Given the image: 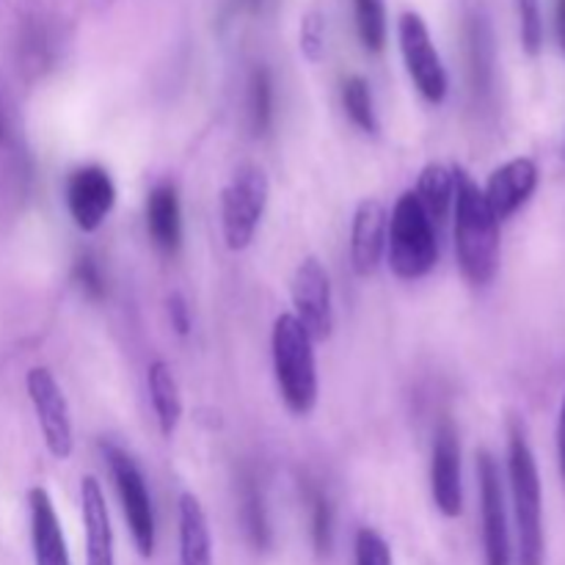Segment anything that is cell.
Segmentation results:
<instances>
[{
	"label": "cell",
	"mask_w": 565,
	"mask_h": 565,
	"mask_svg": "<svg viewBox=\"0 0 565 565\" xmlns=\"http://www.w3.org/2000/svg\"><path fill=\"white\" fill-rule=\"evenodd\" d=\"M147 232L163 254H177L182 246L180 193L171 182H160L147 196Z\"/></svg>",
	"instance_id": "e0dca14e"
},
{
	"label": "cell",
	"mask_w": 565,
	"mask_h": 565,
	"mask_svg": "<svg viewBox=\"0 0 565 565\" xmlns=\"http://www.w3.org/2000/svg\"><path fill=\"white\" fill-rule=\"evenodd\" d=\"M72 274H75V281L81 285V290L86 292L88 298L99 301V298L108 296V281H105L103 268H99V263L94 257L83 254L75 263V270H72Z\"/></svg>",
	"instance_id": "83f0119b"
},
{
	"label": "cell",
	"mask_w": 565,
	"mask_h": 565,
	"mask_svg": "<svg viewBox=\"0 0 565 565\" xmlns=\"http://www.w3.org/2000/svg\"><path fill=\"white\" fill-rule=\"evenodd\" d=\"M557 461H561V475L565 483V401L561 408V423H557Z\"/></svg>",
	"instance_id": "4dcf8cb0"
},
{
	"label": "cell",
	"mask_w": 565,
	"mask_h": 565,
	"mask_svg": "<svg viewBox=\"0 0 565 565\" xmlns=\"http://www.w3.org/2000/svg\"><path fill=\"white\" fill-rule=\"evenodd\" d=\"M166 312H169L171 329L177 331V337L191 334V307H188L182 292H171V296L166 298Z\"/></svg>",
	"instance_id": "f1b7e54d"
},
{
	"label": "cell",
	"mask_w": 565,
	"mask_h": 565,
	"mask_svg": "<svg viewBox=\"0 0 565 565\" xmlns=\"http://www.w3.org/2000/svg\"><path fill=\"white\" fill-rule=\"evenodd\" d=\"M292 315L301 320L307 334L315 342L329 340L334 331V292H331V276L320 257L307 254L298 263L290 281Z\"/></svg>",
	"instance_id": "9c48e42d"
},
{
	"label": "cell",
	"mask_w": 565,
	"mask_h": 565,
	"mask_svg": "<svg viewBox=\"0 0 565 565\" xmlns=\"http://www.w3.org/2000/svg\"><path fill=\"white\" fill-rule=\"evenodd\" d=\"M353 550H356V565H392V550L379 530H359Z\"/></svg>",
	"instance_id": "4316f807"
},
{
	"label": "cell",
	"mask_w": 565,
	"mask_h": 565,
	"mask_svg": "<svg viewBox=\"0 0 565 565\" xmlns=\"http://www.w3.org/2000/svg\"><path fill=\"white\" fill-rule=\"evenodd\" d=\"M114 204L116 182L103 166H77L66 177V210H70L72 224L81 232H86V235H92V232H97L105 224Z\"/></svg>",
	"instance_id": "7c38bea8"
},
{
	"label": "cell",
	"mask_w": 565,
	"mask_h": 565,
	"mask_svg": "<svg viewBox=\"0 0 565 565\" xmlns=\"http://www.w3.org/2000/svg\"><path fill=\"white\" fill-rule=\"evenodd\" d=\"M147 386L149 401H152L154 419H158V430L163 439H171L180 428L182 419V395L180 384L174 379V370L163 359H154L147 367Z\"/></svg>",
	"instance_id": "d6986e66"
},
{
	"label": "cell",
	"mask_w": 565,
	"mask_h": 565,
	"mask_svg": "<svg viewBox=\"0 0 565 565\" xmlns=\"http://www.w3.org/2000/svg\"><path fill=\"white\" fill-rule=\"evenodd\" d=\"M519 28H522V47L527 55H539L544 47V20H541L539 0H516Z\"/></svg>",
	"instance_id": "484cf974"
},
{
	"label": "cell",
	"mask_w": 565,
	"mask_h": 565,
	"mask_svg": "<svg viewBox=\"0 0 565 565\" xmlns=\"http://www.w3.org/2000/svg\"><path fill=\"white\" fill-rule=\"evenodd\" d=\"M81 516L86 533V565H116L114 527L105 491L94 475L81 478Z\"/></svg>",
	"instance_id": "2e32d148"
},
{
	"label": "cell",
	"mask_w": 565,
	"mask_h": 565,
	"mask_svg": "<svg viewBox=\"0 0 565 565\" xmlns=\"http://www.w3.org/2000/svg\"><path fill=\"white\" fill-rule=\"evenodd\" d=\"M535 188H539V166H535V160L513 158L502 163L500 169L491 171L483 196L494 218L502 224V221L513 218L533 199Z\"/></svg>",
	"instance_id": "5bb4252c"
},
{
	"label": "cell",
	"mask_w": 565,
	"mask_h": 565,
	"mask_svg": "<svg viewBox=\"0 0 565 565\" xmlns=\"http://www.w3.org/2000/svg\"><path fill=\"white\" fill-rule=\"evenodd\" d=\"M386 226H390V213L381 199L367 196L356 204L348 243H351V268L359 279H370L384 263Z\"/></svg>",
	"instance_id": "4fadbf2b"
},
{
	"label": "cell",
	"mask_w": 565,
	"mask_h": 565,
	"mask_svg": "<svg viewBox=\"0 0 565 565\" xmlns=\"http://www.w3.org/2000/svg\"><path fill=\"white\" fill-rule=\"evenodd\" d=\"M430 500L445 519L463 513L461 439L452 419H441L430 447Z\"/></svg>",
	"instance_id": "8fae6325"
},
{
	"label": "cell",
	"mask_w": 565,
	"mask_h": 565,
	"mask_svg": "<svg viewBox=\"0 0 565 565\" xmlns=\"http://www.w3.org/2000/svg\"><path fill=\"white\" fill-rule=\"evenodd\" d=\"M478 489L486 565H511V527H508L505 489H502L500 463L489 450L478 452Z\"/></svg>",
	"instance_id": "30bf717a"
},
{
	"label": "cell",
	"mask_w": 565,
	"mask_h": 565,
	"mask_svg": "<svg viewBox=\"0 0 565 565\" xmlns=\"http://www.w3.org/2000/svg\"><path fill=\"white\" fill-rule=\"evenodd\" d=\"M508 480H511L513 516H516L519 565H544V489H541L535 452L519 423L511 425V439H508Z\"/></svg>",
	"instance_id": "3957f363"
},
{
	"label": "cell",
	"mask_w": 565,
	"mask_h": 565,
	"mask_svg": "<svg viewBox=\"0 0 565 565\" xmlns=\"http://www.w3.org/2000/svg\"><path fill=\"white\" fill-rule=\"evenodd\" d=\"M555 28H557V42L565 55V0H555Z\"/></svg>",
	"instance_id": "1f68e13d"
},
{
	"label": "cell",
	"mask_w": 565,
	"mask_h": 565,
	"mask_svg": "<svg viewBox=\"0 0 565 565\" xmlns=\"http://www.w3.org/2000/svg\"><path fill=\"white\" fill-rule=\"evenodd\" d=\"M0 141H3V119H0Z\"/></svg>",
	"instance_id": "d6a6232c"
},
{
	"label": "cell",
	"mask_w": 565,
	"mask_h": 565,
	"mask_svg": "<svg viewBox=\"0 0 565 565\" xmlns=\"http://www.w3.org/2000/svg\"><path fill=\"white\" fill-rule=\"evenodd\" d=\"M412 191L414 196H417L419 207L425 210V215L439 226L452 210V199H456V174H452L450 166L439 163V160H430V163L419 171L417 188H412Z\"/></svg>",
	"instance_id": "ffe728a7"
},
{
	"label": "cell",
	"mask_w": 565,
	"mask_h": 565,
	"mask_svg": "<svg viewBox=\"0 0 565 565\" xmlns=\"http://www.w3.org/2000/svg\"><path fill=\"white\" fill-rule=\"evenodd\" d=\"M386 263L401 281H419L439 263L436 224L419 207L414 191L401 193L386 226Z\"/></svg>",
	"instance_id": "277c9868"
},
{
	"label": "cell",
	"mask_w": 565,
	"mask_h": 565,
	"mask_svg": "<svg viewBox=\"0 0 565 565\" xmlns=\"http://www.w3.org/2000/svg\"><path fill=\"white\" fill-rule=\"evenodd\" d=\"M243 522H246V533L252 539V544L259 552H265L270 546V524L268 513H265L263 494L257 491V486L246 483L243 489Z\"/></svg>",
	"instance_id": "cb8c5ba5"
},
{
	"label": "cell",
	"mask_w": 565,
	"mask_h": 565,
	"mask_svg": "<svg viewBox=\"0 0 565 565\" xmlns=\"http://www.w3.org/2000/svg\"><path fill=\"white\" fill-rule=\"evenodd\" d=\"M342 108H345L348 119L364 132V136H379L381 121L379 110H375L373 88L362 75H351L342 81Z\"/></svg>",
	"instance_id": "44dd1931"
},
{
	"label": "cell",
	"mask_w": 565,
	"mask_h": 565,
	"mask_svg": "<svg viewBox=\"0 0 565 565\" xmlns=\"http://www.w3.org/2000/svg\"><path fill=\"white\" fill-rule=\"evenodd\" d=\"M25 390L47 452L55 461H70L75 452V428L61 384L47 367H31L25 375Z\"/></svg>",
	"instance_id": "ba28073f"
},
{
	"label": "cell",
	"mask_w": 565,
	"mask_h": 565,
	"mask_svg": "<svg viewBox=\"0 0 565 565\" xmlns=\"http://www.w3.org/2000/svg\"><path fill=\"white\" fill-rule=\"evenodd\" d=\"M356 14V33L364 50L381 53L390 39V20H386V0H353Z\"/></svg>",
	"instance_id": "7402d4cb"
},
{
	"label": "cell",
	"mask_w": 565,
	"mask_h": 565,
	"mask_svg": "<svg viewBox=\"0 0 565 565\" xmlns=\"http://www.w3.org/2000/svg\"><path fill=\"white\" fill-rule=\"evenodd\" d=\"M99 450H103L105 463H108L110 478H114V489L116 497H119L127 527H130L132 546H136L143 561H149L154 555V511L141 467L125 447L114 445V441H103Z\"/></svg>",
	"instance_id": "8992f818"
},
{
	"label": "cell",
	"mask_w": 565,
	"mask_h": 565,
	"mask_svg": "<svg viewBox=\"0 0 565 565\" xmlns=\"http://www.w3.org/2000/svg\"><path fill=\"white\" fill-rule=\"evenodd\" d=\"M180 565H213V535H210L207 513L196 494L185 491L180 497Z\"/></svg>",
	"instance_id": "ac0fdd59"
},
{
	"label": "cell",
	"mask_w": 565,
	"mask_h": 565,
	"mask_svg": "<svg viewBox=\"0 0 565 565\" xmlns=\"http://www.w3.org/2000/svg\"><path fill=\"white\" fill-rule=\"evenodd\" d=\"M28 513H31L33 565H72L58 511L44 486H33L28 491Z\"/></svg>",
	"instance_id": "9a60e30c"
},
{
	"label": "cell",
	"mask_w": 565,
	"mask_h": 565,
	"mask_svg": "<svg viewBox=\"0 0 565 565\" xmlns=\"http://www.w3.org/2000/svg\"><path fill=\"white\" fill-rule=\"evenodd\" d=\"M270 199V180L259 163H243L232 171L221 191V232L230 252H246L257 237Z\"/></svg>",
	"instance_id": "5b68a950"
},
{
	"label": "cell",
	"mask_w": 565,
	"mask_h": 565,
	"mask_svg": "<svg viewBox=\"0 0 565 565\" xmlns=\"http://www.w3.org/2000/svg\"><path fill=\"white\" fill-rule=\"evenodd\" d=\"M309 513H312V544L318 555H329L334 541V508L320 489H309Z\"/></svg>",
	"instance_id": "d4e9b609"
},
{
	"label": "cell",
	"mask_w": 565,
	"mask_h": 565,
	"mask_svg": "<svg viewBox=\"0 0 565 565\" xmlns=\"http://www.w3.org/2000/svg\"><path fill=\"white\" fill-rule=\"evenodd\" d=\"M270 359L281 403L296 417H309L318 406L320 379L315 340L292 312H281L270 331Z\"/></svg>",
	"instance_id": "7a4b0ae2"
},
{
	"label": "cell",
	"mask_w": 565,
	"mask_h": 565,
	"mask_svg": "<svg viewBox=\"0 0 565 565\" xmlns=\"http://www.w3.org/2000/svg\"><path fill=\"white\" fill-rule=\"evenodd\" d=\"M456 174V199H452V235H456V257L463 279L475 287L494 281L500 270V221L486 204L483 188L461 169L452 166Z\"/></svg>",
	"instance_id": "6da1fadb"
},
{
	"label": "cell",
	"mask_w": 565,
	"mask_h": 565,
	"mask_svg": "<svg viewBox=\"0 0 565 565\" xmlns=\"http://www.w3.org/2000/svg\"><path fill=\"white\" fill-rule=\"evenodd\" d=\"M301 47H303V53H307L309 61L320 58V50H323V33H320V22L315 20V17H309V20L303 22Z\"/></svg>",
	"instance_id": "f546056e"
},
{
	"label": "cell",
	"mask_w": 565,
	"mask_h": 565,
	"mask_svg": "<svg viewBox=\"0 0 565 565\" xmlns=\"http://www.w3.org/2000/svg\"><path fill=\"white\" fill-rule=\"evenodd\" d=\"M397 44H401L403 66L412 77L414 88L428 105H441L450 92V77H447L445 61L430 39L428 22L419 11H403L397 17Z\"/></svg>",
	"instance_id": "52a82bcc"
},
{
	"label": "cell",
	"mask_w": 565,
	"mask_h": 565,
	"mask_svg": "<svg viewBox=\"0 0 565 565\" xmlns=\"http://www.w3.org/2000/svg\"><path fill=\"white\" fill-rule=\"evenodd\" d=\"M248 121L254 136H265L274 125V81L265 66L254 70L252 88H248Z\"/></svg>",
	"instance_id": "603a6c76"
}]
</instances>
